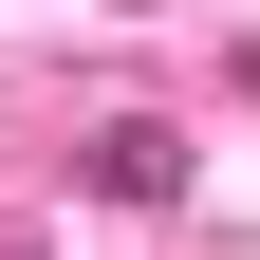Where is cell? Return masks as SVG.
I'll return each instance as SVG.
<instances>
[{
    "instance_id": "1",
    "label": "cell",
    "mask_w": 260,
    "mask_h": 260,
    "mask_svg": "<svg viewBox=\"0 0 260 260\" xmlns=\"http://www.w3.org/2000/svg\"><path fill=\"white\" fill-rule=\"evenodd\" d=\"M93 186H112V205H168V186H186V149H168V130H112V149H93Z\"/></svg>"
}]
</instances>
